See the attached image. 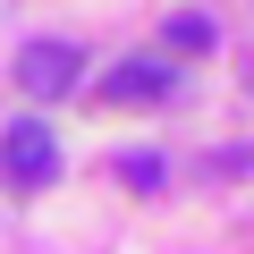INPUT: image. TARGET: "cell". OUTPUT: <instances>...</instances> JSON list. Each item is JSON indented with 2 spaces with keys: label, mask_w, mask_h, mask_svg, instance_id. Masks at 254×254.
<instances>
[{
  "label": "cell",
  "mask_w": 254,
  "mask_h": 254,
  "mask_svg": "<svg viewBox=\"0 0 254 254\" xmlns=\"http://www.w3.org/2000/svg\"><path fill=\"white\" fill-rule=\"evenodd\" d=\"M170 85H178V76H170L161 60H119V68L102 76V102H110V110H153V102H170Z\"/></svg>",
  "instance_id": "obj_3"
},
{
  "label": "cell",
  "mask_w": 254,
  "mask_h": 254,
  "mask_svg": "<svg viewBox=\"0 0 254 254\" xmlns=\"http://www.w3.org/2000/svg\"><path fill=\"white\" fill-rule=\"evenodd\" d=\"M0 178H9L17 195H34V187L60 178V144H51V127H43V119H17L9 136H0Z\"/></svg>",
  "instance_id": "obj_1"
},
{
  "label": "cell",
  "mask_w": 254,
  "mask_h": 254,
  "mask_svg": "<svg viewBox=\"0 0 254 254\" xmlns=\"http://www.w3.org/2000/svg\"><path fill=\"white\" fill-rule=\"evenodd\" d=\"M170 43H178V51H212V17H195V9L170 17Z\"/></svg>",
  "instance_id": "obj_5"
},
{
  "label": "cell",
  "mask_w": 254,
  "mask_h": 254,
  "mask_svg": "<svg viewBox=\"0 0 254 254\" xmlns=\"http://www.w3.org/2000/svg\"><path fill=\"white\" fill-rule=\"evenodd\" d=\"M119 178L136 187V195H161V178H170V170H161L153 153H127V161H119Z\"/></svg>",
  "instance_id": "obj_4"
},
{
  "label": "cell",
  "mask_w": 254,
  "mask_h": 254,
  "mask_svg": "<svg viewBox=\"0 0 254 254\" xmlns=\"http://www.w3.org/2000/svg\"><path fill=\"white\" fill-rule=\"evenodd\" d=\"M76 76H85V51H76V43H26V51H17V85H26L34 102H60Z\"/></svg>",
  "instance_id": "obj_2"
}]
</instances>
